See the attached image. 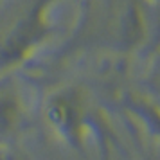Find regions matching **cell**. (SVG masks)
<instances>
[{
  "label": "cell",
  "instance_id": "obj_1",
  "mask_svg": "<svg viewBox=\"0 0 160 160\" xmlns=\"http://www.w3.org/2000/svg\"><path fill=\"white\" fill-rule=\"evenodd\" d=\"M67 0H23L0 23V67L20 63L56 34Z\"/></svg>",
  "mask_w": 160,
  "mask_h": 160
},
{
  "label": "cell",
  "instance_id": "obj_2",
  "mask_svg": "<svg viewBox=\"0 0 160 160\" xmlns=\"http://www.w3.org/2000/svg\"><path fill=\"white\" fill-rule=\"evenodd\" d=\"M47 115L58 130L70 133L79 122V108L70 95H56L49 104Z\"/></svg>",
  "mask_w": 160,
  "mask_h": 160
},
{
  "label": "cell",
  "instance_id": "obj_3",
  "mask_svg": "<svg viewBox=\"0 0 160 160\" xmlns=\"http://www.w3.org/2000/svg\"><path fill=\"white\" fill-rule=\"evenodd\" d=\"M20 117V99L11 85L0 83V135L13 128Z\"/></svg>",
  "mask_w": 160,
  "mask_h": 160
}]
</instances>
